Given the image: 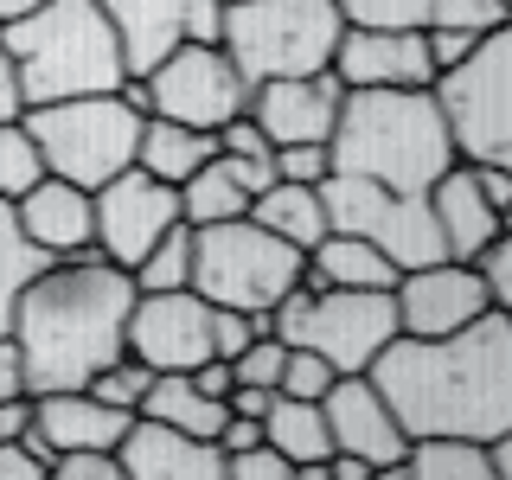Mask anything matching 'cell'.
<instances>
[{
	"instance_id": "cb8c5ba5",
	"label": "cell",
	"mask_w": 512,
	"mask_h": 480,
	"mask_svg": "<svg viewBox=\"0 0 512 480\" xmlns=\"http://www.w3.org/2000/svg\"><path fill=\"white\" fill-rule=\"evenodd\" d=\"M212 154H218V128H192V122H173V116H148V122H141V154H135V167H148L154 180L180 186V180H192V173H199Z\"/></svg>"
},
{
	"instance_id": "f546056e",
	"label": "cell",
	"mask_w": 512,
	"mask_h": 480,
	"mask_svg": "<svg viewBox=\"0 0 512 480\" xmlns=\"http://www.w3.org/2000/svg\"><path fill=\"white\" fill-rule=\"evenodd\" d=\"M52 263L32 237L20 231V212H13V199H0V333H13V308H20L26 282L39 276V269Z\"/></svg>"
},
{
	"instance_id": "f1b7e54d",
	"label": "cell",
	"mask_w": 512,
	"mask_h": 480,
	"mask_svg": "<svg viewBox=\"0 0 512 480\" xmlns=\"http://www.w3.org/2000/svg\"><path fill=\"white\" fill-rule=\"evenodd\" d=\"M404 468L410 480H493V455L474 436H416Z\"/></svg>"
},
{
	"instance_id": "ee69618b",
	"label": "cell",
	"mask_w": 512,
	"mask_h": 480,
	"mask_svg": "<svg viewBox=\"0 0 512 480\" xmlns=\"http://www.w3.org/2000/svg\"><path fill=\"white\" fill-rule=\"evenodd\" d=\"M186 39H199V45L224 39V0H186Z\"/></svg>"
},
{
	"instance_id": "83f0119b",
	"label": "cell",
	"mask_w": 512,
	"mask_h": 480,
	"mask_svg": "<svg viewBox=\"0 0 512 480\" xmlns=\"http://www.w3.org/2000/svg\"><path fill=\"white\" fill-rule=\"evenodd\" d=\"M250 180L237 173L231 154H212L192 180H180V218L186 224H224V218H244L250 212Z\"/></svg>"
},
{
	"instance_id": "836d02e7",
	"label": "cell",
	"mask_w": 512,
	"mask_h": 480,
	"mask_svg": "<svg viewBox=\"0 0 512 480\" xmlns=\"http://www.w3.org/2000/svg\"><path fill=\"white\" fill-rule=\"evenodd\" d=\"M333 378H340V372H333L327 352L288 346V365H282V384H276V391H282V397H314V404H320V397L333 391Z\"/></svg>"
},
{
	"instance_id": "4dcf8cb0",
	"label": "cell",
	"mask_w": 512,
	"mask_h": 480,
	"mask_svg": "<svg viewBox=\"0 0 512 480\" xmlns=\"http://www.w3.org/2000/svg\"><path fill=\"white\" fill-rule=\"evenodd\" d=\"M128 276H135V288H192V224L180 218L167 237H154V250Z\"/></svg>"
},
{
	"instance_id": "7c38bea8",
	"label": "cell",
	"mask_w": 512,
	"mask_h": 480,
	"mask_svg": "<svg viewBox=\"0 0 512 480\" xmlns=\"http://www.w3.org/2000/svg\"><path fill=\"white\" fill-rule=\"evenodd\" d=\"M173 224H180V186L154 180L148 167H122L116 180L96 186V256H109L116 269H135Z\"/></svg>"
},
{
	"instance_id": "d4e9b609",
	"label": "cell",
	"mask_w": 512,
	"mask_h": 480,
	"mask_svg": "<svg viewBox=\"0 0 512 480\" xmlns=\"http://www.w3.org/2000/svg\"><path fill=\"white\" fill-rule=\"evenodd\" d=\"M263 436L295 461V474H314V480H320V468H327V455H333L327 410H320L314 397H282L276 391V404L263 410Z\"/></svg>"
},
{
	"instance_id": "ffe728a7",
	"label": "cell",
	"mask_w": 512,
	"mask_h": 480,
	"mask_svg": "<svg viewBox=\"0 0 512 480\" xmlns=\"http://www.w3.org/2000/svg\"><path fill=\"white\" fill-rule=\"evenodd\" d=\"M13 212H20V231L52 256V263H58V256L96 250V192L77 186V180L45 173V180H32L20 199H13Z\"/></svg>"
},
{
	"instance_id": "b9f144b4",
	"label": "cell",
	"mask_w": 512,
	"mask_h": 480,
	"mask_svg": "<svg viewBox=\"0 0 512 480\" xmlns=\"http://www.w3.org/2000/svg\"><path fill=\"white\" fill-rule=\"evenodd\" d=\"M423 32H429V58H436V77H442V71H455V64L480 45V32H455V26H423Z\"/></svg>"
},
{
	"instance_id": "f6af8a7d",
	"label": "cell",
	"mask_w": 512,
	"mask_h": 480,
	"mask_svg": "<svg viewBox=\"0 0 512 480\" xmlns=\"http://www.w3.org/2000/svg\"><path fill=\"white\" fill-rule=\"evenodd\" d=\"M13 397H32L26 391V359H20V340L0 333V404H13Z\"/></svg>"
},
{
	"instance_id": "7a4b0ae2",
	"label": "cell",
	"mask_w": 512,
	"mask_h": 480,
	"mask_svg": "<svg viewBox=\"0 0 512 480\" xmlns=\"http://www.w3.org/2000/svg\"><path fill=\"white\" fill-rule=\"evenodd\" d=\"M135 276L109 256H58L26 282L13 308V340L26 359V391H84V384L128 352V314H135Z\"/></svg>"
},
{
	"instance_id": "bcb514c9",
	"label": "cell",
	"mask_w": 512,
	"mask_h": 480,
	"mask_svg": "<svg viewBox=\"0 0 512 480\" xmlns=\"http://www.w3.org/2000/svg\"><path fill=\"white\" fill-rule=\"evenodd\" d=\"M26 116V90H20V71H13L7 45H0V122H20Z\"/></svg>"
},
{
	"instance_id": "8992f818",
	"label": "cell",
	"mask_w": 512,
	"mask_h": 480,
	"mask_svg": "<svg viewBox=\"0 0 512 480\" xmlns=\"http://www.w3.org/2000/svg\"><path fill=\"white\" fill-rule=\"evenodd\" d=\"M20 122H26V135L39 141L45 173L77 180V186L96 192L103 180H116L122 167H135L148 109H135L122 90H103V96H64V103H39V109H26Z\"/></svg>"
},
{
	"instance_id": "6da1fadb",
	"label": "cell",
	"mask_w": 512,
	"mask_h": 480,
	"mask_svg": "<svg viewBox=\"0 0 512 480\" xmlns=\"http://www.w3.org/2000/svg\"><path fill=\"white\" fill-rule=\"evenodd\" d=\"M372 384L397 410L404 436H474L512 429V314L487 308L455 333H397L372 359Z\"/></svg>"
},
{
	"instance_id": "d590c367",
	"label": "cell",
	"mask_w": 512,
	"mask_h": 480,
	"mask_svg": "<svg viewBox=\"0 0 512 480\" xmlns=\"http://www.w3.org/2000/svg\"><path fill=\"white\" fill-rule=\"evenodd\" d=\"M346 26H429V0H333Z\"/></svg>"
},
{
	"instance_id": "7402d4cb",
	"label": "cell",
	"mask_w": 512,
	"mask_h": 480,
	"mask_svg": "<svg viewBox=\"0 0 512 480\" xmlns=\"http://www.w3.org/2000/svg\"><path fill=\"white\" fill-rule=\"evenodd\" d=\"M128 58V77H148L173 45H186V0H96Z\"/></svg>"
},
{
	"instance_id": "d6a6232c",
	"label": "cell",
	"mask_w": 512,
	"mask_h": 480,
	"mask_svg": "<svg viewBox=\"0 0 512 480\" xmlns=\"http://www.w3.org/2000/svg\"><path fill=\"white\" fill-rule=\"evenodd\" d=\"M148 384H154V372H148V365L135 359V352H122V359H116V365H103V372H96V378L84 384V391L135 416V410H141V397H148Z\"/></svg>"
},
{
	"instance_id": "8fae6325",
	"label": "cell",
	"mask_w": 512,
	"mask_h": 480,
	"mask_svg": "<svg viewBox=\"0 0 512 480\" xmlns=\"http://www.w3.org/2000/svg\"><path fill=\"white\" fill-rule=\"evenodd\" d=\"M148 90V116H173V122H192V128H224L231 116L250 109V77L231 64L224 45H173L167 58L141 77Z\"/></svg>"
},
{
	"instance_id": "4316f807",
	"label": "cell",
	"mask_w": 512,
	"mask_h": 480,
	"mask_svg": "<svg viewBox=\"0 0 512 480\" xmlns=\"http://www.w3.org/2000/svg\"><path fill=\"white\" fill-rule=\"evenodd\" d=\"M250 218L269 224L276 237H288L295 250H314L320 237H327V199H320V186H301V180L263 186V192L250 199Z\"/></svg>"
},
{
	"instance_id": "277c9868",
	"label": "cell",
	"mask_w": 512,
	"mask_h": 480,
	"mask_svg": "<svg viewBox=\"0 0 512 480\" xmlns=\"http://www.w3.org/2000/svg\"><path fill=\"white\" fill-rule=\"evenodd\" d=\"M0 45L20 71L26 109L64 103V96H103L128 84L122 39L96 0H45V7L0 26Z\"/></svg>"
},
{
	"instance_id": "e575fe53",
	"label": "cell",
	"mask_w": 512,
	"mask_h": 480,
	"mask_svg": "<svg viewBox=\"0 0 512 480\" xmlns=\"http://www.w3.org/2000/svg\"><path fill=\"white\" fill-rule=\"evenodd\" d=\"M282 365H288V346L276 340V333H256V340L231 359V372L237 384H256V391H276L282 384Z\"/></svg>"
},
{
	"instance_id": "52a82bcc",
	"label": "cell",
	"mask_w": 512,
	"mask_h": 480,
	"mask_svg": "<svg viewBox=\"0 0 512 480\" xmlns=\"http://www.w3.org/2000/svg\"><path fill=\"white\" fill-rule=\"evenodd\" d=\"M340 7L333 0H224V52L250 84L269 77H308L333 64L340 45Z\"/></svg>"
},
{
	"instance_id": "e0dca14e",
	"label": "cell",
	"mask_w": 512,
	"mask_h": 480,
	"mask_svg": "<svg viewBox=\"0 0 512 480\" xmlns=\"http://www.w3.org/2000/svg\"><path fill=\"white\" fill-rule=\"evenodd\" d=\"M346 84L340 71H308V77H269V84H250V116L276 148L288 141H327L333 122H340Z\"/></svg>"
},
{
	"instance_id": "603a6c76",
	"label": "cell",
	"mask_w": 512,
	"mask_h": 480,
	"mask_svg": "<svg viewBox=\"0 0 512 480\" xmlns=\"http://www.w3.org/2000/svg\"><path fill=\"white\" fill-rule=\"evenodd\" d=\"M397 276H404V269H397L378 244L346 237V231H327L308 250V269H301L308 288H397Z\"/></svg>"
},
{
	"instance_id": "9a60e30c",
	"label": "cell",
	"mask_w": 512,
	"mask_h": 480,
	"mask_svg": "<svg viewBox=\"0 0 512 480\" xmlns=\"http://www.w3.org/2000/svg\"><path fill=\"white\" fill-rule=\"evenodd\" d=\"M333 71L346 90H416L436 84L423 26H346L333 45Z\"/></svg>"
},
{
	"instance_id": "60d3db41",
	"label": "cell",
	"mask_w": 512,
	"mask_h": 480,
	"mask_svg": "<svg viewBox=\"0 0 512 480\" xmlns=\"http://www.w3.org/2000/svg\"><path fill=\"white\" fill-rule=\"evenodd\" d=\"M52 480H122L116 448H64L52 461Z\"/></svg>"
},
{
	"instance_id": "ab89813d",
	"label": "cell",
	"mask_w": 512,
	"mask_h": 480,
	"mask_svg": "<svg viewBox=\"0 0 512 480\" xmlns=\"http://www.w3.org/2000/svg\"><path fill=\"white\" fill-rule=\"evenodd\" d=\"M474 269H480V282H487L493 308H506V314H512V231L493 237V244L474 256Z\"/></svg>"
},
{
	"instance_id": "5b68a950",
	"label": "cell",
	"mask_w": 512,
	"mask_h": 480,
	"mask_svg": "<svg viewBox=\"0 0 512 480\" xmlns=\"http://www.w3.org/2000/svg\"><path fill=\"white\" fill-rule=\"evenodd\" d=\"M308 269V250H295L269 224L224 218V224H192V288L212 308H244L269 314Z\"/></svg>"
},
{
	"instance_id": "44dd1931",
	"label": "cell",
	"mask_w": 512,
	"mask_h": 480,
	"mask_svg": "<svg viewBox=\"0 0 512 480\" xmlns=\"http://www.w3.org/2000/svg\"><path fill=\"white\" fill-rule=\"evenodd\" d=\"M429 212H436V231L455 263H474L480 250L500 237V205L480 192V173L474 160H455L436 186H429Z\"/></svg>"
},
{
	"instance_id": "484cf974",
	"label": "cell",
	"mask_w": 512,
	"mask_h": 480,
	"mask_svg": "<svg viewBox=\"0 0 512 480\" xmlns=\"http://www.w3.org/2000/svg\"><path fill=\"white\" fill-rule=\"evenodd\" d=\"M135 416H160V423L186 429V436L218 442V429H224V416H231V404H224V397H205L199 384H192V372H154V384H148V397H141Z\"/></svg>"
},
{
	"instance_id": "4fadbf2b",
	"label": "cell",
	"mask_w": 512,
	"mask_h": 480,
	"mask_svg": "<svg viewBox=\"0 0 512 480\" xmlns=\"http://www.w3.org/2000/svg\"><path fill=\"white\" fill-rule=\"evenodd\" d=\"M128 352L148 372H192L212 359V301L199 288H141L128 314Z\"/></svg>"
},
{
	"instance_id": "74e56055",
	"label": "cell",
	"mask_w": 512,
	"mask_h": 480,
	"mask_svg": "<svg viewBox=\"0 0 512 480\" xmlns=\"http://www.w3.org/2000/svg\"><path fill=\"white\" fill-rule=\"evenodd\" d=\"M224 474H231V480H295V461L263 436V442L237 448V455H224Z\"/></svg>"
},
{
	"instance_id": "f35d334b",
	"label": "cell",
	"mask_w": 512,
	"mask_h": 480,
	"mask_svg": "<svg viewBox=\"0 0 512 480\" xmlns=\"http://www.w3.org/2000/svg\"><path fill=\"white\" fill-rule=\"evenodd\" d=\"M327 173H333V154H327V141H288V148H276V180L320 186Z\"/></svg>"
},
{
	"instance_id": "f5cc1de1",
	"label": "cell",
	"mask_w": 512,
	"mask_h": 480,
	"mask_svg": "<svg viewBox=\"0 0 512 480\" xmlns=\"http://www.w3.org/2000/svg\"><path fill=\"white\" fill-rule=\"evenodd\" d=\"M506 7H512V0H506Z\"/></svg>"
},
{
	"instance_id": "c3c4849f",
	"label": "cell",
	"mask_w": 512,
	"mask_h": 480,
	"mask_svg": "<svg viewBox=\"0 0 512 480\" xmlns=\"http://www.w3.org/2000/svg\"><path fill=\"white\" fill-rule=\"evenodd\" d=\"M26 423H32V397H13V404H0V442L20 436Z\"/></svg>"
},
{
	"instance_id": "7bdbcfd3",
	"label": "cell",
	"mask_w": 512,
	"mask_h": 480,
	"mask_svg": "<svg viewBox=\"0 0 512 480\" xmlns=\"http://www.w3.org/2000/svg\"><path fill=\"white\" fill-rule=\"evenodd\" d=\"M0 480H52V468L32 455L26 436H7V442H0Z\"/></svg>"
},
{
	"instance_id": "5bb4252c",
	"label": "cell",
	"mask_w": 512,
	"mask_h": 480,
	"mask_svg": "<svg viewBox=\"0 0 512 480\" xmlns=\"http://www.w3.org/2000/svg\"><path fill=\"white\" fill-rule=\"evenodd\" d=\"M320 410H327L333 448L359 455L378 480H410V468H404L410 436H404V423H397V410L384 404V391L372 384V372H340L333 391L320 397Z\"/></svg>"
},
{
	"instance_id": "f907efd6",
	"label": "cell",
	"mask_w": 512,
	"mask_h": 480,
	"mask_svg": "<svg viewBox=\"0 0 512 480\" xmlns=\"http://www.w3.org/2000/svg\"><path fill=\"white\" fill-rule=\"evenodd\" d=\"M32 7H45V0H0V26L20 20V13H32Z\"/></svg>"
},
{
	"instance_id": "8d00e7d4",
	"label": "cell",
	"mask_w": 512,
	"mask_h": 480,
	"mask_svg": "<svg viewBox=\"0 0 512 480\" xmlns=\"http://www.w3.org/2000/svg\"><path fill=\"white\" fill-rule=\"evenodd\" d=\"M512 7L506 0H429V26H455V32H493L506 26Z\"/></svg>"
},
{
	"instance_id": "9c48e42d",
	"label": "cell",
	"mask_w": 512,
	"mask_h": 480,
	"mask_svg": "<svg viewBox=\"0 0 512 480\" xmlns=\"http://www.w3.org/2000/svg\"><path fill=\"white\" fill-rule=\"evenodd\" d=\"M436 96L448 135H455V154L512 173V20L480 32L474 52L436 77Z\"/></svg>"
},
{
	"instance_id": "1f68e13d",
	"label": "cell",
	"mask_w": 512,
	"mask_h": 480,
	"mask_svg": "<svg viewBox=\"0 0 512 480\" xmlns=\"http://www.w3.org/2000/svg\"><path fill=\"white\" fill-rule=\"evenodd\" d=\"M32 180H45V154L26 135V122H0V199H20Z\"/></svg>"
},
{
	"instance_id": "816d5d0a",
	"label": "cell",
	"mask_w": 512,
	"mask_h": 480,
	"mask_svg": "<svg viewBox=\"0 0 512 480\" xmlns=\"http://www.w3.org/2000/svg\"><path fill=\"white\" fill-rule=\"evenodd\" d=\"M500 231H512V199H506V212H500Z\"/></svg>"
},
{
	"instance_id": "7dc6e473",
	"label": "cell",
	"mask_w": 512,
	"mask_h": 480,
	"mask_svg": "<svg viewBox=\"0 0 512 480\" xmlns=\"http://www.w3.org/2000/svg\"><path fill=\"white\" fill-rule=\"evenodd\" d=\"M224 404H231L237 416H256V423H263V410L276 404V391H256V384H231V397H224Z\"/></svg>"
},
{
	"instance_id": "681fc988",
	"label": "cell",
	"mask_w": 512,
	"mask_h": 480,
	"mask_svg": "<svg viewBox=\"0 0 512 480\" xmlns=\"http://www.w3.org/2000/svg\"><path fill=\"white\" fill-rule=\"evenodd\" d=\"M487 455H493V480H512V429L487 442Z\"/></svg>"
},
{
	"instance_id": "3957f363",
	"label": "cell",
	"mask_w": 512,
	"mask_h": 480,
	"mask_svg": "<svg viewBox=\"0 0 512 480\" xmlns=\"http://www.w3.org/2000/svg\"><path fill=\"white\" fill-rule=\"evenodd\" d=\"M333 173L397 186V192H429L455 167V135H448L436 84L416 90H346L340 122L327 135Z\"/></svg>"
},
{
	"instance_id": "d6986e66",
	"label": "cell",
	"mask_w": 512,
	"mask_h": 480,
	"mask_svg": "<svg viewBox=\"0 0 512 480\" xmlns=\"http://www.w3.org/2000/svg\"><path fill=\"white\" fill-rule=\"evenodd\" d=\"M122 480H224V448L205 436L160 423V416H135L128 436L116 442Z\"/></svg>"
},
{
	"instance_id": "2e32d148",
	"label": "cell",
	"mask_w": 512,
	"mask_h": 480,
	"mask_svg": "<svg viewBox=\"0 0 512 480\" xmlns=\"http://www.w3.org/2000/svg\"><path fill=\"white\" fill-rule=\"evenodd\" d=\"M391 295H397V327L423 333V340L455 333V327H468V320H480V314L493 308L480 269L474 263H455V256H436V263H423V269H404Z\"/></svg>"
},
{
	"instance_id": "ba28073f",
	"label": "cell",
	"mask_w": 512,
	"mask_h": 480,
	"mask_svg": "<svg viewBox=\"0 0 512 480\" xmlns=\"http://www.w3.org/2000/svg\"><path fill=\"white\" fill-rule=\"evenodd\" d=\"M269 333L282 346H314L333 372H372V359L397 340V295L391 288H308L295 282L269 308Z\"/></svg>"
},
{
	"instance_id": "30bf717a",
	"label": "cell",
	"mask_w": 512,
	"mask_h": 480,
	"mask_svg": "<svg viewBox=\"0 0 512 480\" xmlns=\"http://www.w3.org/2000/svg\"><path fill=\"white\" fill-rule=\"evenodd\" d=\"M320 199H327V231L378 244L397 269H423L436 256H448L436 212H429V192H397V186L359 180V173H327Z\"/></svg>"
},
{
	"instance_id": "ac0fdd59",
	"label": "cell",
	"mask_w": 512,
	"mask_h": 480,
	"mask_svg": "<svg viewBox=\"0 0 512 480\" xmlns=\"http://www.w3.org/2000/svg\"><path fill=\"white\" fill-rule=\"evenodd\" d=\"M128 423H135L128 410L103 404V397H90V391H39L32 397V423L20 436L32 442V455L52 468L64 448H116L128 436Z\"/></svg>"
}]
</instances>
